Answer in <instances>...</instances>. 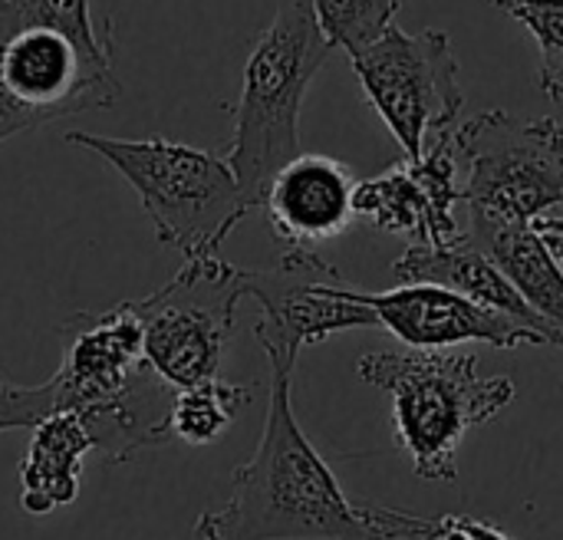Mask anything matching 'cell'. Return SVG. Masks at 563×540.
I'll list each match as a JSON object with an SVG mask.
<instances>
[{
	"label": "cell",
	"mask_w": 563,
	"mask_h": 540,
	"mask_svg": "<svg viewBox=\"0 0 563 540\" xmlns=\"http://www.w3.org/2000/svg\"><path fill=\"white\" fill-rule=\"evenodd\" d=\"M294 370L271 366L261 442L231 475L221 508L201 511L198 540H409V511L353 502L294 416Z\"/></svg>",
	"instance_id": "6da1fadb"
},
{
	"label": "cell",
	"mask_w": 563,
	"mask_h": 540,
	"mask_svg": "<svg viewBox=\"0 0 563 540\" xmlns=\"http://www.w3.org/2000/svg\"><path fill=\"white\" fill-rule=\"evenodd\" d=\"M363 383L389 393L393 432L416 478L452 485L455 455L468 429L495 422L518 396L508 376H482L478 356L445 350L366 353L356 363Z\"/></svg>",
	"instance_id": "7a4b0ae2"
},
{
	"label": "cell",
	"mask_w": 563,
	"mask_h": 540,
	"mask_svg": "<svg viewBox=\"0 0 563 540\" xmlns=\"http://www.w3.org/2000/svg\"><path fill=\"white\" fill-rule=\"evenodd\" d=\"M330 53L333 46L310 0H284L254 40L231 112L234 135L224 152L251 208H261L271 178L300 155V109Z\"/></svg>",
	"instance_id": "3957f363"
},
{
	"label": "cell",
	"mask_w": 563,
	"mask_h": 540,
	"mask_svg": "<svg viewBox=\"0 0 563 540\" xmlns=\"http://www.w3.org/2000/svg\"><path fill=\"white\" fill-rule=\"evenodd\" d=\"M66 145L96 152L139 195L155 238L185 261L214 257L228 234L254 211L231 162L165 135L112 139L66 132Z\"/></svg>",
	"instance_id": "277c9868"
},
{
	"label": "cell",
	"mask_w": 563,
	"mask_h": 540,
	"mask_svg": "<svg viewBox=\"0 0 563 540\" xmlns=\"http://www.w3.org/2000/svg\"><path fill=\"white\" fill-rule=\"evenodd\" d=\"M96 33H76L0 0V145L56 119L109 109L122 86Z\"/></svg>",
	"instance_id": "5b68a950"
},
{
	"label": "cell",
	"mask_w": 563,
	"mask_h": 540,
	"mask_svg": "<svg viewBox=\"0 0 563 540\" xmlns=\"http://www.w3.org/2000/svg\"><path fill=\"white\" fill-rule=\"evenodd\" d=\"M468 162V218L531 224L563 208V125L551 115L521 119L488 109L455 129Z\"/></svg>",
	"instance_id": "8992f818"
},
{
	"label": "cell",
	"mask_w": 563,
	"mask_h": 540,
	"mask_svg": "<svg viewBox=\"0 0 563 540\" xmlns=\"http://www.w3.org/2000/svg\"><path fill=\"white\" fill-rule=\"evenodd\" d=\"M244 297V267L221 261V254L185 261L165 287L132 300L142 320L145 363L172 389L218 379Z\"/></svg>",
	"instance_id": "52a82bcc"
},
{
	"label": "cell",
	"mask_w": 563,
	"mask_h": 540,
	"mask_svg": "<svg viewBox=\"0 0 563 540\" xmlns=\"http://www.w3.org/2000/svg\"><path fill=\"white\" fill-rule=\"evenodd\" d=\"M346 56L406 158H419L435 135L455 129L465 92L459 82L462 63L445 30L406 33L393 23L383 36Z\"/></svg>",
	"instance_id": "ba28073f"
},
{
	"label": "cell",
	"mask_w": 563,
	"mask_h": 540,
	"mask_svg": "<svg viewBox=\"0 0 563 540\" xmlns=\"http://www.w3.org/2000/svg\"><path fill=\"white\" fill-rule=\"evenodd\" d=\"M244 290L261 304L254 337L271 366L294 370L300 350L346 330L379 327L366 290L350 287L317 251H284L277 267L244 271Z\"/></svg>",
	"instance_id": "9c48e42d"
},
{
	"label": "cell",
	"mask_w": 563,
	"mask_h": 540,
	"mask_svg": "<svg viewBox=\"0 0 563 540\" xmlns=\"http://www.w3.org/2000/svg\"><path fill=\"white\" fill-rule=\"evenodd\" d=\"M459 142L455 129L435 135L419 158H402L383 175L356 185V221L386 234H406L412 244L455 241V205L465 201L459 185Z\"/></svg>",
	"instance_id": "30bf717a"
},
{
	"label": "cell",
	"mask_w": 563,
	"mask_h": 540,
	"mask_svg": "<svg viewBox=\"0 0 563 540\" xmlns=\"http://www.w3.org/2000/svg\"><path fill=\"white\" fill-rule=\"evenodd\" d=\"M59 333L66 337L63 360L49 376L56 409H106L125 399L152 373L142 350V320L132 300L99 313H76L59 327Z\"/></svg>",
	"instance_id": "8fae6325"
},
{
	"label": "cell",
	"mask_w": 563,
	"mask_h": 540,
	"mask_svg": "<svg viewBox=\"0 0 563 540\" xmlns=\"http://www.w3.org/2000/svg\"><path fill=\"white\" fill-rule=\"evenodd\" d=\"M369 307L409 350H449L459 343H485L495 350L551 346V340L498 310H488L442 284H399L386 294H369Z\"/></svg>",
	"instance_id": "7c38bea8"
},
{
	"label": "cell",
	"mask_w": 563,
	"mask_h": 540,
	"mask_svg": "<svg viewBox=\"0 0 563 540\" xmlns=\"http://www.w3.org/2000/svg\"><path fill=\"white\" fill-rule=\"evenodd\" d=\"M356 185L343 162L300 152L271 178L261 208L284 251H317L356 221Z\"/></svg>",
	"instance_id": "4fadbf2b"
},
{
	"label": "cell",
	"mask_w": 563,
	"mask_h": 540,
	"mask_svg": "<svg viewBox=\"0 0 563 540\" xmlns=\"http://www.w3.org/2000/svg\"><path fill=\"white\" fill-rule=\"evenodd\" d=\"M393 277L399 284H442L449 290H459L462 297L544 333L554 350H563L561 337L528 307L505 271L472 241L468 231H462L449 244H409L393 261Z\"/></svg>",
	"instance_id": "5bb4252c"
},
{
	"label": "cell",
	"mask_w": 563,
	"mask_h": 540,
	"mask_svg": "<svg viewBox=\"0 0 563 540\" xmlns=\"http://www.w3.org/2000/svg\"><path fill=\"white\" fill-rule=\"evenodd\" d=\"M30 432L20 462V508L43 518L79 498L82 459L92 452V439L86 422L69 409H56Z\"/></svg>",
	"instance_id": "9a60e30c"
},
{
	"label": "cell",
	"mask_w": 563,
	"mask_h": 540,
	"mask_svg": "<svg viewBox=\"0 0 563 540\" xmlns=\"http://www.w3.org/2000/svg\"><path fill=\"white\" fill-rule=\"evenodd\" d=\"M472 241L505 271L528 307L561 337L563 346V267L551 257L531 224L475 221L468 224Z\"/></svg>",
	"instance_id": "2e32d148"
},
{
	"label": "cell",
	"mask_w": 563,
	"mask_h": 540,
	"mask_svg": "<svg viewBox=\"0 0 563 540\" xmlns=\"http://www.w3.org/2000/svg\"><path fill=\"white\" fill-rule=\"evenodd\" d=\"M251 396H254V386L228 383L221 376L188 386V389H178L172 399V412H168L172 439L195 445V449L211 445L214 439H221L231 429V422L251 403Z\"/></svg>",
	"instance_id": "e0dca14e"
},
{
	"label": "cell",
	"mask_w": 563,
	"mask_h": 540,
	"mask_svg": "<svg viewBox=\"0 0 563 540\" xmlns=\"http://www.w3.org/2000/svg\"><path fill=\"white\" fill-rule=\"evenodd\" d=\"M495 10L518 20L538 40V86L563 106V0H488Z\"/></svg>",
	"instance_id": "ac0fdd59"
},
{
	"label": "cell",
	"mask_w": 563,
	"mask_h": 540,
	"mask_svg": "<svg viewBox=\"0 0 563 540\" xmlns=\"http://www.w3.org/2000/svg\"><path fill=\"white\" fill-rule=\"evenodd\" d=\"M310 3L330 46L346 53L383 36L402 7V0H310Z\"/></svg>",
	"instance_id": "d6986e66"
},
{
	"label": "cell",
	"mask_w": 563,
	"mask_h": 540,
	"mask_svg": "<svg viewBox=\"0 0 563 540\" xmlns=\"http://www.w3.org/2000/svg\"><path fill=\"white\" fill-rule=\"evenodd\" d=\"M53 412H56L53 379H46L40 386H20L10 379H0V432L33 429Z\"/></svg>",
	"instance_id": "ffe728a7"
},
{
	"label": "cell",
	"mask_w": 563,
	"mask_h": 540,
	"mask_svg": "<svg viewBox=\"0 0 563 540\" xmlns=\"http://www.w3.org/2000/svg\"><path fill=\"white\" fill-rule=\"evenodd\" d=\"M426 540H518L505 535L492 521H478L468 515H445V518H426Z\"/></svg>",
	"instance_id": "44dd1931"
},
{
	"label": "cell",
	"mask_w": 563,
	"mask_h": 540,
	"mask_svg": "<svg viewBox=\"0 0 563 540\" xmlns=\"http://www.w3.org/2000/svg\"><path fill=\"white\" fill-rule=\"evenodd\" d=\"M531 228L538 231V238L544 241V247L551 251V257L563 267V208L561 211H551L538 221H531Z\"/></svg>",
	"instance_id": "7402d4cb"
},
{
	"label": "cell",
	"mask_w": 563,
	"mask_h": 540,
	"mask_svg": "<svg viewBox=\"0 0 563 540\" xmlns=\"http://www.w3.org/2000/svg\"><path fill=\"white\" fill-rule=\"evenodd\" d=\"M92 10H96V23H99L106 46L115 49V7H112V0H92Z\"/></svg>",
	"instance_id": "603a6c76"
}]
</instances>
